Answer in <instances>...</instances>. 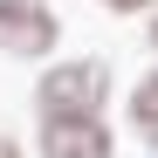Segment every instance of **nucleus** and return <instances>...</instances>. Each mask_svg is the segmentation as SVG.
<instances>
[{
  "label": "nucleus",
  "instance_id": "nucleus-3",
  "mask_svg": "<svg viewBox=\"0 0 158 158\" xmlns=\"http://www.w3.org/2000/svg\"><path fill=\"white\" fill-rule=\"evenodd\" d=\"M41 158H110V131L96 117H41Z\"/></svg>",
  "mask_w": 158,
  "mask_h": 158
},
{
  "label": "nucleus",
  "instance_id": "nucleus-7",
  "mask_svg": "<svg viewBox=\"0 0 158 158\" xmlns=\"http://www.w3.org/2000/svg\"><path fill=\"white\" fill-rule=\"evenodd\" d=\"M151 41H158V7H151Z\"/></svg>",
  "mask_w": 158,
  "mask_h": 158
},
{
  "label": "nucleus",
  "instance_id": "nucleus-5",
  "mask_svg": "<svg viewBox=\"0 0 158 158\" xmlns=\"http://www.w3.org/2000/svg\"><path fill=\"white\" fill-rule=\"evenodd\" d=\"M103 7H117V14H138V7H151V0H103Z\"/></svg>",
  "mask_w": 158,
  "mask_h": 158
},
{
  "label": "nucleus",
  "instance_id": "nucleus-4",
  "mask_svg": "<svg viewBox=\"0 0 158 158\" xmlns=\"http://www.w3.org/2000/svg\"><path fill=\"white\" fill-rule=\"evenodd\" d=\"M131 124H138L144 144H158V76H144V83L131 89Z\"/></svg>",
  "mask_w": 158,
  "mask_h": 158
},
{
  "label": "nucleus",
  "instance_id": "nucleus-2",
  "mask_svg": "<svg viewBox=\"0 0 158 158\" xmlns=\"http://www.w3.org/2000/svg\"><path fill=\"white\" fill-rule=\"evenodd\" d=\"M55 14L41 0H0V48L7 55H48L55 48Z\"/></svg>",
  "mask_w": 158,
  "mask_h": 158
},
{
  "label": "nucleus",
  "instance_id": "nucleus-6",
  "mask_svg": "<svg viewBox=\"0 0 158 158\" xmlns=\"http://www.w3.org/2000/svg\"><path fill=\"white\" fill-rule=\"evenodd\" d=\"M0 158H21V151H14V138H0Z\"/></svg>",
  "mask_w": 158,
  "mask_h": 158
},
{
  "label": "nucleus",
  "instance_id": "nucleus-1",
  "mask_svg": "<svg viewBox=\"0 0 158 158\" xmlns=\"http://www.w3.org/2000/svg\"><path fill=\"white\" fill-rule=\"evenodd\" d=\"M103 96H110V69H103V62H55L41 76V96L35 103L48 117H96Z\"/></svg>",
  "mask_w": 158,
  "mask_h": 158
}]
</instances>
